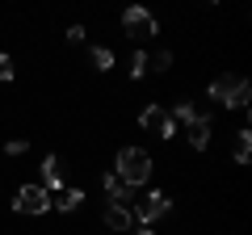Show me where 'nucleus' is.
<instances>
[{"label":"nucleus","instance_id":"f257e3e1","mask_svg":"<svg viewBox=\"0 0 252 235\" xmlns=\"http://www.w3.org/2000/svg\"><path fill=\"white\" fill-rule=\"evenodd\" d=\"M114 176L126 185V189L147 185V176H152V155H147L143 147H122L118 160H114Z\"/></svg>","mask_w":252,"mask_h":235},{"label":"nucleus","instance_id":"f03ea898","mask_svg":"<svg viewBox=\"0 0 252 235\" xmlns=\"http://www.w3.org/2000/svg\"><path fill=\"white\" fill-rule=\"evenodd\" d=\"M206 92H210V101H219V105H227V109H248L252 84L244 80V76H215Z\"/></svg>","mask_w":252,"mask_h":235},{"label":"nucleus","instance_id":"7ed1b4c3","mask_svg":"<svg viewBox=\"0 0 252 235\" xmlns=\"http://www.w3.org/2000/svg\"><path fill=\"white\" fill-rule=\"evenodd\" d=\"M13 210H17V214H46V210H51V193H46L42 185H21L17 198H13Z\"/></svg>","mask_w":252,"mask_h":235},{"label":"nucleus","instance_id":"20e7f679","mask_svg":"<svg viewBox=\"0 0 252 235\" xmlns=\"http://www.w3.org/2000/svg\"><path fill=\"white\" fill-rule=\"evenodd\" d=\"M139 126L152 130V135H160V139H172V135H177V122L160 109V101H152V105L139 109Z\"/></svg>","mask_w":252,"mask_h":235},{"label":"nucleus","instance_id":"39448f33","mask_svg":"<svg viewBox=\"0 0 252 235\" xmlns=\"http://www.w3.org/2000/svg\"><path fill=\"white\" fill-rule=\"evenodd\" d=\"M168 206H172V202H168V193H160V189H152V193H147V198L139 202L135 210H130V214H135V223H143V227H152L156 218H164V214H168Z\"/></svg>","mask_w":252,"mask_h":235},{"label":"nucleus","instance_id":"423d86ee","mask_svg":"<svg viewBox=\"0 0 252 235\" xmlns=\"http://www.w3.org/2000/svg\"><path fill=\"white\" fill-rule=\"evenodd\" d=\"M122 26H126L130 38H152L156 34V17L143 9V4H130V9L122 13Z\"/></svg>","mask_w":252,"mask_h":235},{"label":"nucleus","instance_id":"0eeeda50","mask_svg":"<svg viewBox=\"0 0 252 235\" xmlns=\"http://www.w3.org/2000/svg\"><path fill=\"white\" fill-rule=\"evenodd\" d=\"M63 176H67L63 160H59V155H46V160H42V189L46 193H59L63 189Z\"/></svg>","mask_w":252,"mask_h":235},{"label":"nucleus","instance_id":"6e6552de","mask_svg":"<svg viewBox=\"0 0 252 235\" xmlns=\"http://www.w3.org/2000/svg\"><path fill=\"white\" fill-rule=\"evenodd\" d=\"M101 223H105L109 231H130V227H135V214H130V206H105Z\"/></svg>","mask_w":252,"mask_h":235},{"label":"nucleus","instance_id":"1a4fd4ad","mask_svg":"<svg viewBox=\"0 0 252 235\" xmlns=\"http://www.w3.org/2000/svg\"><path fill=\"white\" fill-rule=\"evenodd\" d=\"M189 143H193V151H206L210 147V114H198L189 122Z\"/></svg>","mask_w":252,"mask_h":235},{"label":"nucleus","instance_id":"9d476101","mask_svg":"<svg viewBox=\"0 0 252 235\" xmlns=\"http://www.w3.org/2000/svg\"><path fill=\"white\" fill-rule=\"evenodd\" d=\"M101 185H105V198H109V206H126V202H130V193H135V189H126V185L114 176V172H105V181H101Z\"/></svg>","mask_w":252,"mask_h":235},{"label":"nucleus","instance_id":"9b49d317","mask_svg":"<svg viewBox=\"0 0 252 235\" xmlns=\"http://www.w3.org/2000/svg\"><path fill=\"white\" fill-rule=\"evenodd\" d=\"M80 202H84V189H59V198H51V210L72 214V210H80Z\"/></svg>","mask_w":252,"mask_h":235},{"label":"nucleus","instance_id":"f8f14e48","mask_svg":"<svg viewBox=\"0 0 252 235\" xmlns=\"http://www.w3.org/2000/svg\"><path fill=\"white\" fill-rule=\"evenodd\" d=\"M231 155H235V164H248L252 160V130H240V135H235Z\"/></svg>","mask_w":252,"mask_h":235},{"label":"nucleus","instance_id":"ddd939ff","mask_svg":"<svg viewBox=\"0 0 252 235\" xmlns=\"http://www.w3.org/2000/svg\"><path fill=\"white\" fill-rule=\"evenodd\" d=\"M89 63L97 67V72H109V67H114V51H109V46H93V51H89Z\"/></svg>","mask_w":252,"mask_h":235},{"label":"nucleus","instance_id":"4468645a","mask_svg":"<svg viewBox=\"0 0 252 235\" xmlns=\"http://www.w3.org/2000/svg\"><path fill=\"white\" fill-rule=\"evenodd\" d=\"M172 122H185V126H189V122H193V118H198V109H193V105H189V101H177V109H172Z\"/></svg>","mask_w":252,"mask_h":235},{"label":"nucleus","instance_id":"2eb2a0df","mask_svg":"<svg viewBox=\"0 0 252 235\" xmlns=\"http://www.w3.org/2000/svg\"><path fill=\"white\" fill-rule=\"evenodd\" d=\"M147 67H156V72H168V67H172V51H156V55H147Z\"/></svg>","mask_w":252,"mask_h":235},{"label":"nucleus","instance_id":"dca6fc26","mask_svg":"<svg viewBox=\"0 0 252 235\" xmlns=\"http://www.w3.org/2000/svg\"><path fill=\"white\" fill-rule=\"evenodd\" d=\"M143 72H147V51H135V55H130V76L139 80Z\"/></svg>","mask_w":252,"mask_h":235},{"label":"nucleus","instance_id":"f3484780","mask_svg":"<svg viewBox=\"0 0 252 235\" xmlns=\"http://www.w3.org/2000/svg\"><path fill=\"white\" fill-rule=\"evenodd\" d=\"M26 139H9V143H4V155H26Z\"/></svg>","mask_w":252,"mask_h":235},{"label":"nucleus","instance_id":"a211bd4d","mask_svg":"<svg viewBox=\"0 0 252 235\" xmlns=\"http://www.w3.org/2000/svg\"><path fill=\"white\" fill-rule=\"evenodd\" d=\"M0 84H13V67H9V55H0Z\"/></svg>","mask_w":252,"mask_h":235},{"label":"nucleus","instance_id":"6ab92c4d","mask_svg":"<svg viewBox=\"0 0 252 235\" xmlns=\"http://www.w3.org/2000/svg\"><path fill=\"white\" fill-rule=\"evenodd\" d=\"M67 42H84V26H72V29H67Z\"/></svg>","mask_w":252,"mask_h":235},{"label":"nucleus","instance_id":"aec40b11","mask_svg":"<svg viewBox=\"0 0 252 235\" xmlns=\"http://www.w3.org/2000/svg\"><path fill=\"white\" fill-rule=\"evenodd\" d=\"M135 235H156V231H152V227H143V231H135Z\"/></svg>","mask_w":252,"mask_h":235}]
</instances>
